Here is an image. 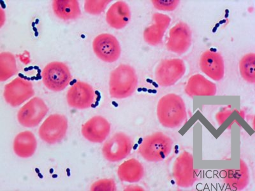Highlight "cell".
I'll list each match as a JSON object with an SVG mask.
<instances>
[{
	"label": "cell",
	"instance_id": "1",
	"mask_svg": "<svg viewBox=\"0 0 255 191\" xmlns=\"http://www.w3.org/2000/svg\"><path fill=\"white\" fill-rule=\"evenodd\" d=\"M157 115L163 126L175 128L181 126L186 118L184 100L179 95L172 93L164 96L158 102Z\"/></svg>",
	"mask_w": 255,
	"mask_h": 191
},
{
	"label": "cell",
	"instance_id": "2",
	"mask_svg": "<svg viewBox=\"0 0 255 191\" xmlns=\"http://www.w3.org/2000/svg\"><path fill=\"white\" fill-rule=\"evenodd\" d=\"M137 84L135 69L129 65H121L111 72L109 92L114 98H127L135 92Z\"/></svg>",
	"mask_w": 255,
	"mask_h": 191
},
{
	"label": "cell",
	"instance_id": "3",
	"mask_svg": "<svg viewBox=\"0 0 255 191\" xmlns=\"http://www.w3.org/2000/svg\"><path fill=\"white\" fill-rule=\"evenodd\" d=\"M172 140L162 133H155L143 138L139 146V153L149 162H159L167 158L171 152Z\"/></svg>",
	"mask_w": 255,
	"mask_h": 191
},
{
	"label": "cell",
	"instance_id": "4",
	"mask_svg": "<svg viewBox=\"0 0 255 191\" xmlns=\"http://www.w3.org/2000/svg\"><path fill=\"white\" fill-rule=\"evenodd\" d=\"M42 79L45 87L49 90L61 92L69 85L72 80L71 73L65 63L52 62L43 70Z\"/></svg>",
	"mask_w": 255,
	"mask_h": 191
},
{
	"label": "cell",
	"instance_id": "5",
	"mask_svg": "<svg viewBox=\"0 0 255 191\" xmlns=\"http://www.w3.org/2000/svg\"><path fill=\"white\" fill-rule=\"evenodd\" d=\"M68 130V120L60 114L50 115L41 125L39 136L44 142L49 144H55L65 138Z\"/></svg>",
	"mask_w": 255,
	"mask_h": 191
},
{
	"label": "cell",
	"instance_id": "6",
	"mask_svg": "<svg viewBox=\"0 0 255 191\" xmlns=\"http://www.w3.org/2000/svg\"><path fill=\"white\" fill-rule=\"evenodd\" d=\"M186 72L184 61L179 59H169L161 61L156 68V81L162 87L171 86L181 79Z\"/></svg>",
	"mask_w": 255,
	"mask_h": 191
},
{
	"label": "cell",
	"instance_id": "7",
	"mask_svg": "<svg viewBox=\"0 0 255 191\" xmlns=\"http://www.w3.org/2000/svg\"><path fill=\"white\" fill-rule=\"evenodd\" d=\"M175 183L179 187L188 188L192 186L197 180L194 169L193 157L188 152H184L175 160L173 168Z\"/></svg>",
	"mask_w": 255,
	"mask_h": 191
},
{
	"label": "cell",
	"instance_id": "8",
	"mask_svg": "<svg viewBox=\"0 0 255 191\" xmlns=\"http://www.w3.org/2000/svg\"><path fill=\"white\" fill-rule=\"evenodd\" d=\"M49 111L47 104L40 97H35L20 109L17 113L19 123L26 127L37 126Z\"/></svg>",
	"mask_w": 255,
	"mask_h": 191
},
{
	"label": "cell",
	"instance_id": "9",
	"mask_svg": "<svg viewBox=\"0 0 255 191\" xmlns=\"http://www.w3.org/2000/svg\"><path fill=\"white\" fill-rule=\"evenodd\" d=\"M132 141L124 133H118L105 143L102 153L110 162H118L126 158L131 151Z\"/></svg>",
	"mask_w": 255,
	"mask_h": 191
},
{
	"label": "cell",
	"instance_id": "10",
	"mask_svg": "<svg viewBox=\"0 0 255 191\" xmlns=\"http://www.w3.org/2000/svg\"><path fill=\"white\" fill-rule=\"evenodd\" d=\"M35 95L33 84L20 77L6 84L4 89V98L12 106H18Z\"/></svg>",
	"mask_w": 255,
	"mask_h": 191
},
{
	"label": "cell",
	"instance_id": "11",
	"mask_svg": "<svg viewBox=\"0 0 255 191\" xmlns=\"http://www.w3.org/2000/svg\"><path fill=\"white\" fill-rule=\"evenodd\" d=\"M93 49L98 58L107 63L115 62L122 52L117 38L108 33L101 34L95 38Z\"/></svg>",
	"mask_w": 255,
	"mask_h": 191
},
{
	"label": "cell",
	"instance_id": "12",
	"mask_svg": "<svg viewBox=\"0 0 255 191\" xmlns=\"http://www.w3.org/2000/svg\"><path fill=\"white\" fill-rule=\"evenodd\" d=\"M95 96L94 90L90 84L78 82L68 90L67 99L72 108L83 110L92 106Z\"/></svg>",
	"mask_w": 255,
	"mask_h": 191
},
{
	"label": "cell",
	"instance_id": "13",
	"mask_svg": "<svg viewBox=\"0 0 255 191\" xmlns=\"http://www.w3.org/2000/svg\"><path fill=\"white\" fill-rule=\"evenodd\" d=\"M191 31L185 22H180L170 29L167 47L170 51L176 54H183L190 47Z\"/></svg>",
	"mask_w": 255,
	"mask_h": 191
},
{
	"label": "cell",
	"instance_id": "14",
	"mask_svg": "<svg viewBox=\"0 0 255 191\" xmlns=\"http://www.w3.org/2000/svg\"><path fill=\"white\" fill-rule=\"evenodd\" d=\"M111 124L101 116H95L82 127V134L86 140L93 143H102L110 133Z\"/></svg>",
	"mask_w": 255,
	"mask_h": 191
},
{
	"label": "cell",
	"instance_id": "15",
	"mask_svg": "<svg viewBox=\"0 0 255 191\" xmlns=\"http://www.w3.org/2000/svg\"><path fill=\"white\" fill-rule=\"evenodd\" d=\"M200 67L202 72L214 81H221L224 77V61L218 52L211 51L204 52L200 57Z\"/></svg>",
	"mask_w": 255,
	"mask_h": 191
},
{
	"label": "cell",
	"instance_id": "16",
	"mask_svg": "<svg viewBox=\"0 0 255 191\" xmlns=\"http://www.w3.org/2000/svg\"><path fill=\"white\" fill-rule=\"evenodd\" d=\"M153 23L143 31V39L147 44L155 46L162 42L164 34L171 22L169 16L161 13H154L152 16Z\"/></svg>",
	"mask_w": 255,
	"mask_h": 191
},
{
	"label": "cell",
	"instance_id": "17",
	"mask_svg": "<svg viewBox=\"0 0 255 191\" xmlns=\"http://www.w3.org/2000/svg\"><path fill=\"white\" fill-rule=\"evenodd\" d=\"M185 92L190 96H213L216 94V84L202 75L191 77L186 84Z\"/></svg>",
	"mask_w": 255,
	"mask_h": 191
},
{
	"label": "cell",
	"instance_id": "18",
	"mask_svg": "<svg viewBox=\"0 0 255 191\" xmlns=\"http://www.w3.org/2000/svg\"><path fill=\"white\" fill-rule=\"evenodd\" d=\"M131 19L129 6L124 1L116 2L109 9L106 20L112 28L120 29L125 28Z\"/></svg>",
	"mask_w": 255,
	"mask_h": 191
},
{
	"label": "cell",
	"instance_id": "19",
	"mask_svg": "<svg viewBox=\"0 0 255 191\" xmlns=\"http://www.w3.org/2000/svg\"><path fill=\"white\" fill-rule=\"evenodd\" d=\"M36 146L35 135L28 131L18 134L13 142V151L16 155L21 158H30L35 154Z\"/></svg>",
	"mask_w": 255,
	"mask_h": 191
},
{
	"label": "cell",
	"instance_id": "20",
	"mask_svg": "<svg viewBox=\"0 0 255 191\" xmlns=\"http://www.w3.org/2000/svg\"><path fill=\"white\" fill-rule=\"evenodd\" d=\"M250 181L249 170L247 164L241 161L240 166L235 169L227 170L224 182L232 190H242Z\"/></svg>",
	"mask_w": 255,
	"mask_h": 191
},
{
	"label": "cell",
	"instance_id": "21",
	"mask_svg": "<svg viewBox=\"0 0 255 191\" xmlns=\"http://www.w3.org/2000/svg\"><path fill=\"white\" fill-rule=\"evenodd\" d=\"M144 170L139 161L135 159H129L120 165L118 170V177L126 183H137L142 179Z\"/></svg>",
	"mask_w": 255,
	"mask_h": 191
},
{
	"label": "cell",
	"instance_id": "22",
	"mask_svg": "<svg viewBox=\"0 0 255 191\" xmlns=\"http://www.w3.org/2000/svg\"><path fill=\"white\" fill-rule=\"evenodd\" d=\"M52 8L57 17L63 20L76 19L81 14L76 0H55L52 3Z\"/></svg>",
	"mask_w": 255,
	"mask_h": 191
},
{
	"label": "cell",
	"instance_id": "23",
	"mask_svg": "<svg viewBox=\"0 0 255 191\" xmlns=\"http://www.w3.org/2000/svg\"><path fill=\"white\" fill-rule=\"evenodd\" d=\"M17 71L15 56L10 52H2L0 54V81H5Z\"/></svg>",
	"mask_w": 255,
	"mask_h": 191
},
{
	"label": "cell",
	"instance_id": "24",
	"mask_svg": "<svg viewBox=\"0 0 255 191\" xmlns=\"http://www.w3.org/2000/svg\"><path fill=\"white\" fill-rule=\"evenodd\" d=\"M241 76L248 83H255V54L250 53L243 57L239 63Z\"/></svg>",
	"mask_w": 255,
	"mask_h": 191
},
{
	"label": "cell",
	"instance_id": "25",
	"mask_svg": "<svg viewBox=\"0 0 255 191\" xmlns=\"http://www.w3.org/2000/svg\"><path fill=\"white\" fill-rule=\"evenodd\" d=\"M111 1H86L84 9L86 12L92 15H99L104 12Z\"/></svg>",
	"mask_w": 255,
	"mask_h": 191
},
{
	"label": "cell",
	"instance_id": "26",
	"mask_svg": "<svg viewBox=\"0 0 255 191\" xmlns=\"http://www.w3.org/2000/svg\"><path fill=\"white\" fill-rule=\"evenodd\" d=\"M178 0H154L152 3L159 10L173 11L179 5Z\"/></svg>",
	"mask_w": 255,
	"mask_h": 191
},
{
	"label": "cell",
	"instance_id": "27",
	"mask_svg": "<svg viewBox=\"0 0 255 191\" xmlns=\"http://www.w3.org/2000/svg\"><path fill=\"white\" fill-rule=\"evenodd\" d=\"M92 191H111L116 190L115 181L112 179H104L96 182L92 186Z\"/></svg>",
	"mask_w": 255,
	"mask_h": 191
}]
</instances>
